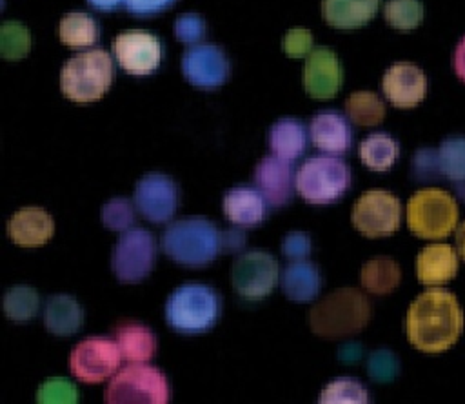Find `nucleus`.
Wrapping results in <instances>:
<instances>
[{"label":"nucleus","mask_w":465,"mask_h":404,"mask_svg":"<svg viewBox=\"0 0 465 404\" xmlns=\"http://www.w3.org/2000/svg\"><path fill=\"white\" fill-rule=\"evenodd\" d=\"M463 309L449 289L429 288L418 295L405 315L409 342L423 353H441L452 348L463 333Z\"/></svg>","instance_id":"1"},{"label":"nucleus","mask_w":465,"mask_h":404,"mask_svg":"<svg viewBox=\"0 0 465 404\" xmlns=\"http://www.w3.org/2000/svg\"><path fill=\"white\" fill-rule=\"evenodd\" d=\"M162 247L180 266L203 268L222 251V233L203 217H187L167 226Z\"/></svg>","instance_id":"2"},{"label":"nucleus","mask_w":465,"mask_h":404,"mask_svg":"<svg viewBox=\"0 0 465 404\" xmlns=\"http://www.w3.org/2000/svg\"><path fill=\"white\" fill-rule=\"evenodd\" d=\"M371 318L367 297L354 288H340L316 302L309 313L311 329L323 338H341L361 331Z\"/></svg>","instance_id":"3"},{"label":"nucleus","mask_w":465,"mask_h":404,"mask_svg":"<svg viewBox=\"0 0 465 404\" xmlns=\"http://www.w3.org/2000/svg\"><path fill=\"white\" fill-rule=\"evenodd\" d=\"M220 317V295L205 284L178 286L165 302V322L182 335L209 331Z\"/></svg>","instance_id":"4"},{"label":"nucleus","mask_w":465,"mask_h":404,"mask_svg":"<svg viewBox=\"0 0 465 404\" xmlns=\"http://www.w3.org/2000/svg\"><path fill=\"white\" fill-rule=\"evenodd\" d=\"M113 82V58L105 49H87L71 56L60 71V89L73 102H94Z\"/></svg>","instance_id":"5"},{"label":"nucleus","mask_w":465,"mask_h":404,"mask_svg":"<svg viewBox=\"0 0 465 404\" xmlns=\"http://www.w3.org/2000/svg\"><path fill=\"white\" fill-rule=\"evenodd\" d=\"M460 209L456 198L438 187L416 191L407 202L409 229L427 240L449 237L458 227Z\"/></svg>","instance_id":"6"},{"label":"nucleus","mask_w":465,"mask_h":404,"mask_svg":"<svg viewBox=\"0 0 465 404\" xmlns=\"http://www.w3.org/2000/svg\"><path fill=\"white\" fill-rule=\"evenodd\" d=\"M296 191L311 204H331L351 186V169L338 155L309 157L296 171Z\"/></svg>","instance_id":"7"},{"label":"nucleus","mask_w":465,"mask_h":404,"mask_svg":"<svg viewBox=\"0 0 465 404\" xmlns=\"http://www.w3.org/2000/svg\"><path fill=\"white\" fill-rule=\"evenodd\" d=\"M169 399L167 377L145 362H129L118 369L104 391L107 404H165Z\"/></svg>","instance_id":"8"},{"label":"nucleus","mask_w":465,"mask_h":404,"mask_svg":"<svg viewBox=\"0 0 465 404\" xmlns=\"http://www.w3.org/2000/svg\"><path fill=\"white\" fill-rule=\"evenodd\" d=\"M156 258V242L151 231L143 227H129L111 253V269L122 284H136L143 280Z\"/></svg>","instance_id":"9"},{"label":"nucleus","mask_w":465,"mask_h":404,"mask_svg":"<svg viewBox=\"0 0 465 404\" xmlns=\"http://www.w3.org/2000/svg\"><path fill=\"white\" fill-rule=\"evenodd\" d=\"M351 220L369 238L389 237L401 224V202L391 191L369 189L354 202Z\"/></svg>","instance_id":"10"},{"label":"nucleus","mask_w":465,"mask_h":404,"mask_svg":"<svg viewBox=\"0 0 465 404\" xmlns=\"http://www.w3.org/2000/svg\"><path fill=\"white\" fill-rule=\"evenodd\" d=\"M122 353L116 340L104 337H89L80 340L69 355V369L87 384H98L113 377L122 362Z\"/></svg>","instance_id":"11"},{"label":"nucleus","mask_w":465,"mask_h":404,"mask_svg":"<svg viewBox=\"0 0 465 404\" xmlns=\"http://www.w3.org/2000/svg\"><path fill=\"white\" fill-rule=\"evenodd\" d=\"M278 282L276 258L262 249H251L236 257L231 266V286L245 300L265 298Z\"/></svg>","instance_id":"12"},{"label":"nucleus","mask_w":465,"mask_h":404,"mask_svg":"<svg viewBox=\"0 0 465 404\" xmlns=\"http://www.w3.org/2000/svg\"><path fill=\"white\" fill-rule=\"evenodd\" d=\"M111 51L118 66L134 76L151 75L163 56V45L158 36L143 29L122 31L113 38Z\"/></svg>","instance_id":"13"},{"label":"nucleus","mask_w":465,"mask_h":404,"mask_svg":"<svg viewBox=\"0 0 465 404\" xmlns=\"http://www.w3.org/2000/svg\"><path fill=\"white\" fill-rule=\"evenodd\" d=\"M134 207L143 218L154 224L169 222L178 206V187L163 173H147L134 186Z\"/></svg>","instance_id":"14"},{"label":"nucleus","mask_w":465,"mask_h":404,"mask_svg":"<svg viewBox=\"0 0 465 404\" xmlns=\"http://www.w3.org/2000/svg\"><path fill=\"white\" fill-rule=\"evenodd\" d=\"M182 73L193 86L213 89L227 80L229 60L214 44H191L182 55Z\"/></svg>","instance_id":"15"},{"label":"nucleus","mask_w":465,"mask_h":404,"mask_svg":"<svg viewBox=\"0 0 465 404\" xmlns=\"http://www.w3.org/2000/svg\"><path fill=\"white\" fill-rule=\"evenodd\" d=\"M343 80V69L338 55L329 47H314L303 64L302 84L312 98L334 96Z\"/></svg>","instance_id":"16"},{"label":"nucleus","mask_w":465,"mask_h":404,"mask_svg":"<svg viewBox=\"0 0 465 404\" xmlns=\"http://www.w3.org/2000/svg\"><path fill=\"white\" fill-rule=\"evenodd\" d=\"M381 89L387 100L401 109L418 106L427 95V76L412 62H394L381 78Z\"/></svg>","instance_id":"17"},{"label":"nucleus","mask_w":465,"mask_h":404,"mask_svg":"<svg viewBox=\"0 0 465 404\" xmlns=\"http://www.w3.org/2000/svg\"><path fill=\"white\" fill-rule=\"evenodd\" d=\"M294 171L291 160L280 158L276 155L263 157L254 167V186L262 191L267 202L274 207H280L289 202L292 197Z\"/></svg>","instance_id":"18"},{"label":"nucleus","mask_w":465,"mask_h":404,"mask_svg":"<svg viewBox=\"0 0 465 404\" xmlns=\"http://www.w3.org/2000/svg\"><path fill=\"white\" fill-rule=\"evenodd\" d=\"M458 249L445 242L425 246L416 257L418 280L427 288L445 286L458 273Z\"/></svg>","instance_id":"19"},{"label":"nucleus","mask_w":465,"mask_h":404,"mask_svg":"<svg viewBox=\"0 0 465 404\" xmlns=\"http://www.w3.org/2000/svg\"><path fill=\"white\" fill-rule=\"evenodd\" d=\"M309 136L320 151L332 155L349 151L352 144V129L349 120L334 109H325L312 116L309 124Z\"/></svg>","instance_id":"20"},{"label":"nucleus","mask_w":465,"mask_h":404,"mask_svg":"<svg viewBox=\"0 0 465 404\" xmlns=\"http://www.w3.org/2000/svg\"><path fill=\"white\" fill-rule=\"evenodd\" d=\"M54 233L53 217L42 207H22L7 222L9 238L22 247L44 246Z\"/></svg>","instance_id":"21"},{"label":"nucleus","mask_w":465,"mask_h":404,"mask_svg":"<svg viewBox=\"0 0 465 404\" xmlns=\"http://www.w3.org/2000/svg\"><path fill=\"white\" fill-rule=\"evenodd\" d=\"M223 215L240 227L260 224L267 217V198L254 186H236L223 195Z\"/></svg>","instance_id":"22"},{"label":"nucleus","mask_w":465,"mask_h":404,"mask_svg":"<svg viewBox=\"0 0 465 404\" xmlns=\"http://www.w3.org/2000/svg\"><path fill=\"white\" fill-rule=\"evenodd\" d=\"M282 289L289 300L309 302L314 300L322 288L320 269L309 260H292L280 277Z\"/></svg>","instance_id":"23"},{"label":"nucleus","mask_w":465,"mask_h":404,"mask_svg":"<svg viewBox=\"0 0 465 404\" xmlns=\"http://www.w3.org/2000/svg\"><path fill=\"white\" fill-rule=\"evenodd\" d=\"M84 309L71 295H51L44 306V324L56 337H69L82 328Z\"/></svg>","instance_id":"24"},{"label":"nucleus","mask_w":465,"mask_h":404,"mask_svg":"<svg viewBox=\"0 0 465 404\" xmlns=\"http://www.w3.org/2000/svg\"><path fill=\"white\" fill-rule=\"evenodd\" d=\"M381 0H322L325 22L336 29H354L367 24Z\"/></svg>","instance_id":"25"},{"label":"nucleus","mask_w":465,"mask_h":404,"mask_svg":"<svg viewBox=\"0 0 465 404\" xmlns=\"http://www.w3.org/2000/svg\"><path fill=\"white\" fill-rule=\"evenodd\" d=\"M122 359L127 362H147L156 351L154 333L138 322H125L114 331Z\"/></svg>","instance_id":"26"},{"label":"nucleus","mask_w":465,"mask_h":404,"mask_svg":"<svg viewBox=\"0 0 465 404\" xmlns=\"http://www.w3.org/2000/svg\"><path fill=\"white\" fill-rule=\"evenodd\" d=\"M269 147L272 155L296 160L307 147L305 126L296 118H280L269 129Z\"/></svg>","instance_id":"27"},{"label":"nucleus","mask_w":465,"mask_h":404,"mask_svg":"<svg viewBox=\"0 0 465 404\" xmlns=\"http://www.w3.org/2000/svg\"><path fill=\"white\" fill-rule=\"evenodd\" d=\"M361 286L372 295H389L401 280V269L391 257H374L367 260L360 273Z\"/></svg>","instance_id":"28"},{"label":"nucleus","mask_w":465,"mask_h":404,"mask_svg":"<svg viewBox=\"0 0 465 404\" xmlns=\"http://www.w3.org/2000/svg\"><path fill=\"white\" fill-rule=\"evenodd\" d=\"M58 36L69 47H91L100 36V27L93 15L84 11H69L60 18Z\"/></svg>","instance_id":"29"},{"label":"nucleus","mask_w":465,"mask_h":404,"mask_svg":"<svg viewBox=\"0 0 465 404\" xmlns=\"http://www.w3.org/2000/svg\"><path fill=\"white\" fill-rule=\"evenodd\" d=\"M358 155L369 169L389 171L400 157V144L389 133H371L361 140Z\"/></svg>","instance_id":"30"},{"label":"nucleus","mask_w":465,"mask_h":404,"mask_svg":"<svg viewBox=\"0 0 465 404\" xmlns=\"http://www.w3.org/2000/svg\"><path fill=\"white\" fill-rule=\"evenodd\" d=\"M345 113L354 124L376 126L385 116V104L372 91H354L345 100Z\"/></svg>","instance_id":"31"},{"label":"nucleus","mask_w":465,"mask_h":404,"mask_svg":"<svg viewBox=\"0 0 465 404\" xmlns=\"http://www.w3.org/2000/svg\"><path fill=\"white\" fill-rule=\"evenodd\" d=\"M40 308V297L31 286H13L4 295V311L15 322L31 320Z\"/></svg>","instance_id":"32"},{"label":"nucleus","mask_w":465,"mask_h":404,"mask_svg":"<svg viewBox=\"0 0 465 404\" xmlns=\"http://www.w3.org/2000/svg\"><path fill=\"white\" fill-rule=\"evenodd\" d=\"M322 404H365L369 393L363 384L352 377H340L331 380L320 393Z\"/></svg>","instance_id":"33"},{"label":"nucleus","mask_w":465,"mask_h":404,"mask_svg":"<svg viewBox=\"0 0 465 404\" xmlns=\"http://www.w3.org/2000/svg\"><path fill=\"white\" fill-rule=\"evenodd\" d=\"M438 157L445 178L452 182L465 180V136L454 135L443 138L438 147Z\"/></svg>","instance_id":"34"},{"label":"nucleus","mask_w":465,"mask_h":404,"mask_svg":"<svg viewBox=\"0 0 465 404\" xmlns=\"http://www.w3.org/2000/svg\"><path fill=\"white\" fill-rule=\"evenodd\" d=\"M383 16L391 27L411 31L423 20V4L421 0H387Z\"/></svg>","instance_id":"35"},{"label":"nucleus","mask_w":465,"mask_h":404,"mask_svg":"<svg viewBox=\"0 0 465 404\" xmlns=\"http://www.w3.org/2000/svg\"><path fill=\"white\" fill-rule=\"evenodd\" d=\"M31 47L29 29L16 20H7L0 27V53L7 60H18Z\"/></svg>","instance_id":"36"},{"label":"nucleus","mask_w":465,"mask_h":404,"mask_svg":"<svg viewBox=\"0 0 465 404\" xmlns=\"http://www.w3.org/2000/svg\"><path fill=\"white\" fill-rule=\"evenodd\" d=\"M134 206L124 197L107 200L102 207V224L111 231H125L134 222Z\"/></svg>","instance_id":"37"},{"label":"nucleus","mask_w":465,"mask_h":404,"mask_svg":"<svg viewBox=\"0 0 465 404\" xmlns=\"http://www.w3.org/2000/svg\"><path fill=\"white\" fill-rule=\"evenodd\" d=\"M367 373L374 382H380V384L392 382L400 373V360L391 349H385V348L374 349L367 359Z\"/></svg>","instance_id":"38"},{"label":"nucleus","mask_w":465,"mask_h":404,"mask_svg":"<svg viewBox=\"0 0 465 404\" xmlns=\"http://www.w3.org/2000/svg\"><path fill=\"white\" fill-rule=\"evenodd\" d=\"M411 175L416 182L440 180V177H443V173H441V166H440L438 149H432V147L418 149L411 160Z\"/></svg>","instance_id":"39"},{"label":"nucleus","mask_w":465,"mask_h":404,"mask_svg":"<svg viewBox=\"0 0 465 404\" xmlns=\"http://www.w3.org/2000/svg\"><path fill=\"white\" fill-rule=\"evenodd\" d=\"M38 402H76L78 391L67 379H49L36 391Z\"/></svg>","instance_id":"40"},{"label":"nucleus","mask_w":465,"mask_h":404,"mask_svg":"<svg viewBox=\"0 0 465 404\" xmlns=\"http://www.w3.org/2000/svg\"><path fill=\"white\" fill-rule=\"evenodd\" d=\"M174 35L183 44H198L205 35V22L198 13H182L174 20Z\"/></svg>","instance_id":"41"},{"label":"nucleus","mask_w":465,"mask_h":404,"mask_svg":"<svg viewBox=\"0 0 465 404\" xmlns=\"http://www.w3.org/2000/svg\"><path fill=\"white\" fill-rule=\"evenodd\" d=\"M282 45H283L285 55H289V56H294V58L305 56L312 51V35L309 29L292 27L285 33Z\"/></svg>","instance_id":"42"},{"label":"nucleus","mask_w":465,"mask_h":404,"mask_svg":"<svg viewBox=\"0 0 465 404\" xmlns=\"http://www.w3.org/2000/svg\"><path fill=\"white\" fill-rule=\"evenodd\" d=\"M312 247L311 237L303 231H291L282 240V253L289 260H303L309 257Z\"/></svg>","instance_id":"43"},{"label":"nucleus","mask_w":465,"mask_h":404,"mask_svg":"<svg viewBox=\"0 0 465 404\" xmlns=\"http://www.w3.org/2000/svg\"><path fill=\"white\" fill-rule=\"evenodd\" d=\"M174 0H125V7L138 16H147L167 9Z\"/></svg>","instance_id":"44"},{"label":"nucleus","mask_w":465,"mask_h":404,"mask_svg":"<svg viewBox=\"0 0 465 404\" xmlns=\"http://www.w3.org/2000/svg\"><path fill=\"white\" fill-rule=\"evenodd\" d=\"M243 244H245V238H243L242 229L232 227V229H227L222 233V249L223 251H238L243 247Z\"/></svg>","instance_id":"45"},{"label":"nucleus","mask_w":465,"mask_h":404,"mask_svg":"<svg viewBox=\"0 0 465 404\" xmlns=\"http://www.w3.org/2000/svg\"><path fill=\"white\" fill-rule=\"evenodd\" d=\"M363 357V348L360 342H345L343 346H340L338 349V359L343 364H354Z\"/></svg>","instance_id":"46"},{"label":"nucleus","mask_w":465,"mask_h":404,"mask_svg":"<svg viewBox=\"0 0 465 404\" xmlns=\"http://www.w3.org/2000/svg\"><path fill=\"white\" fill-rule=\"evenodd\" d=\"M452 67H454V73L458 75V78L465 82V35L461 36V40L454 47Z\"/></svg>","instance_id":"47"},{"label":"nucleus","mask_w":465,"mask_h":404,"mask_svg":"<svg viewBox=\"0 0 465 404\" xmlns=\"http://www.w3.org/2000/svg\"><path fill=\"white\" fill-rule=\"evenodd\" d=\"M456 249L460 257L465 260V220L456 227Z\"/></svg>","instance_id":"48"},{"label":"nucleus","mask_w":465,"mask_h":404,"mask_svg":"<svg viewBox=\"0 0 465 404\" xmlns=\"http://www.w3.org/2000/svg\"><path fill=\"white\" fill-rule=\"evenodd\" d=\"M93 7L100 9V11H111L114 7H118L120 4H125V0H87Z\"/></svg>","instance_id":"49"},{"label":"nucleus","mask_w":465,"mask_h":404,"mask_svg":"<svg viewBox=\"0 0 465 404\" xmlns=\"http://www.w3.org/2000/svg\"><path fill=\"white\" fill-rule=\"evenodd\" d=\"M456 193H458V197L465 202V180L456 182Z\"/></svg>","instance_id":"50"}]
</instances>
